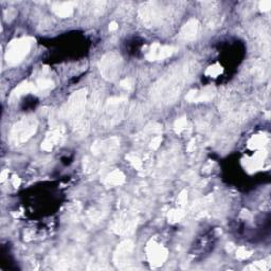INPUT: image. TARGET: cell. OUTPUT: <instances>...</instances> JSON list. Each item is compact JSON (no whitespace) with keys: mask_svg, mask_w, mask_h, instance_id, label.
<instances>
[{"mask_svg":"<svg viewBox=\"0 0 271 271\" xmlns=\"http://www.w3.org/2000/svg\"><path fill=\"white\" fill-rule=\"evenodd\" d=\"M125 180H126V177H125L124 173L122 171L114 170L107 174V176L103 180V183L107 187L119 186L125 182Z\"/></svg>","mask_w":271,"mask_h":271,"instance_id":"e0dca14e","label":"cell"},{"mask_svg":"<svg viewBox=\"0 0 271 271\" xmlns=\"http://www.w3.org/2000/svg\"><path fill=\"white\" fill-rule=\"evenodd\" d=\"M28 93H35V84L31 82H24L19 84L15 89L13 90L10 99L11 101L17 100L20 96H23Z\"/></svg>","mask_w":271,"mask_h":271,"instance_id":"ac0fdd59","label":"cell"},{"mask_svg":"<svg viewBox=\"0 0 271 271\" xmlns=\"http://www.w3.org/2000/svg\"><path fill=\"white\" fill-rule=\"evenodd\" d=\"M38 121L35 117L28 116L13 125L10 131V142L13 145H22L36 134Z\"/></svg>","mask_w":271,"mask_h":271,"instance_id":"277c9868","label":"cell"},{"mask_svg":"<svg viewBox=\"0 0 271 271\" xmlns=\"http://www.w3.org/2000/svg\"><path fill=\"white\" fill-rule=\"evenodd\" d=\"M175 48L172 46H163L160 44H152L149 51L145 54V58L150 61L162 60L164 59H168L172 57V54L175 52Z\"/></svg>","mask_w":271,"mask_h":271,"instance_id":"7c38bea8","label":"cell"},{"mask_svg":"<svg viewBox=\"0 0 271 271\" xmlns=\"http://www.w3.org/2000/svg\"><path fill=\"white\" fill-rule=\"evenodd\" d=\"M138 220L136 218V215L131 214L130 212H125L121 213L119 216H118L114 222H113V228L114 232L119 235H129L134 233L137 228Z\"/></svg>","mask_w":271,"mask_h":271,"instance_id":"30bf717a","label":"cell"},{"mask_svg":"<svg viewBox=\"0 0 271 271\" xmlns=\"http://www.w3.org/2000/svg\"><path fill=\"white\" fill-rule=\"evenodd\" d=\"M215 94H216V89L213 86H208L201 90H191V91L186 94V100L193 103L199 102H209L214 99Z\"/></svg>","mask_w":271,"mask_h":271,"instance_id":"5bb4252c","label":"cell"},{"mask_svg":"<svg viewBox=\"0 0 271 271\" xmlns=\"http://www.w3.org/2000/svg\"><path fill=\"white\" fill-rule=\"evenodd\" d=\"M12 183H13V185L15 186V187H18V186L20 185V179H19V177H17V176H13V178H12Z\"/></svg>","mask_w":271,"mask_h":271,"instance_id":"f546056e","label":"cell"},{"mask_svg":"<svg viewBox=\"0 0 271 271\" xmlns=\"http://www.w3.org/2000/svg\"><path fill=\"white\" fill-rule=\"evenodd\" d=\"M199 22L196 18H191L179 32V37L184 41H192L195 39L199 32Z\"/></svg>","mask_w":271,"mask_h":271,"instance_id":"9a60e30c","label":"cell"},{"mask_svg":"<svg viewBox=\"0 0 271 271\" xmlns=\"http://www.w3.org/2000/svg\"><path fill=\"white\" fill-rule=\"evenodd\" d=\"M76 2H57L52 5V11L55 15L61 17V18H67L70 17L75 9Z\"/></svg>","mask_w":271,"mask_h":271,"instance_id":"2e32d148","label":"cell"},{"mask_svg":"<svg viewBox=\"0 0 271 271\" xmlns=\"http://www.w3.org/2000/svg\"><path fill=\"white\" fill-rule=\"evenodd\" d=\"M126 159L128 162L134 166V168L138 171H141L143 169V162L140 158H139L137 155L134 154H129L126 156Z\"/></svg>","mask_w":271,"mask_h":271,"instance_id":"ffe728a7","label":"cell"},{"mask_svg":"<svg viewBox=\"0 0 271 271\" xmlns=\"http://www.w3.org/2000/svg\"><path fill=\"white\" fill-rule=\"evenodd\" d=\"M9 177V170H4L1 173V181H4V180Z\"/></svg>","mask_w":271,"mask_h":271,"instance_id":"1f68e13d","label":"cell"},{"mask_svg":"<svg viewBox=\"0 0 271 271\" xmlns=\"http://www.w3.org/2000/svg\"><path fill=\"white\" fill-rule=\"evenodd\" d=\"M162 142V137L161 136H156L154 137L151 140L150 142V149L152 150V151H155V150H158L159 147H160V144Z\"/></svg>","mask_w":271,"mask_h":271,"instance_id":"cb8c5ba5","label":"cell"},{"mask_svg":"<svg viewBox=\"0 0 271 271\" xmlns=\"http://www.w3.org/2000/svg\"><path fill=\"white\" fill-rule=\"evenodd\" d=\"M35 39L32 37H22L14 39L9 44L4 59L9 66H17L22 62L28 54L30 53Z\"/></svg>","mask_w":271,"mask_h":271,"instance_id":"5b68a950","label":"cell"},{"mask_svg":"<svg viewBox=\"0 0 271 271\" xmlns=\"http://www.w3.org/2000/svg\"><path fill=\"white\" fill-rule=\"evenodd\" d=\"M147 254L149 262L155 267L161 266L165 260L168 259V250L155 241H151L149 242L147 247Z\"/></svg>","mask_w":271,"mask_h":271,"instance_id":"8fae6325","label":"cell"},{"mask_svg":"<svg viewBox=\"0 0 271 271\" xmlns=\"http://www.w3.org/2000/svg\"><path fill=\"white\" fill-rule=\"evenodd\" d=\"M236 256L241 260H245L248 259L249 256H251V252L248 251L245 248H240L238 249V251H236Z\"/></svg>","mask_w":271,"mask_h":271,"instance_id":"484cf974","label":"cell"},{"mask_svg":"<svg viewBox=\"0 0 271 271\" xmlns=\"http://www.w3.org/2000/svg\"><path fill=\"white\" fill-rule=\"evenodd\" d=\"M221 72H222V68L219 65H213V66L208 68L206 70V74L209 75V76H213V78L219 75Z\"/></svg>","mask_w":271,"mask_h":271,"instance_id":"603a6c76","label":"cell"},{"mask_svg":"<svg viewBox=\"0 0 271 271\" xmlns=\"http://www.w3.org/2000/svg\"><path fill=\"white\" fill-rule=\"evenodd\" d=\"M66 130L62 126H55L47 134L45 140L41 143V149L46 151H50L54 147L60 144L64 140Z\"/></svg>","mask_w":271,"mask_h":271,"instance_id":"4fadbf2b","label":"cell"},{"mask_svg":"<svg viewBox=\"0 0 271 271\" xmlns=\"http://www.w3.org/2000/svg\"><path fill=\"white\" fill-rule=\"evenodd\" d=\"M196 65L194 61L180 62L166 72L151 87V100L159 105H168L175 101L185 85L192 79Z\"/></svg>","mask_w":271,"mask_h":271,"instance_id":"6da1fadb","label":"cell"},{"mask_svg":"<svg viewBox=\"0 0 271 271\" xmlns=\"http://www.w3.org/2000/svg\"><path fill=\"white\" fill-rule=\"evenodd\" d=\"M169 221L171 222H175V221H179L180 219H182L184 217V212L182 210H172L169 215Z\"/></svg>","mask_w":271,"mask_h":271,"instance_id":"7402d4cb","label":"cell"},{"mask_svg":"<svg viewBox=\"0 0 271 271\" xmlns=\"http://www.w3.org/2000/svg\"><path fill=\"white\" fill-rule=\"evenodd\" d=\"M259 8L263 12H268L271 9V1L270 0H263L259 3Z\"/></svg>","mask_w":271,"mask_h":271,"instance_id":"4316f807","label":"cell"},{"mask_svg":"<svg viewBox=\"0 0 271 271\" xmlns=\"http://www.w3.org/2000/svg\"><path fill=\"white\" fill-rule=\"evenodd\" d=\"M186 125H187V121H186V118H179V119H177L175 121V124H174V129H175L176 134H180L182 133V131L186 128Z\"/></svg>","mask_w":271,"mask_h":271,"instance_id":"44dd1931","label":"cell"},{"mask_svg":"<svg viewBox=\"0 0 271 271\" xmlns=\"http://www.w3.org/2000/svg\"><path fill=\"white\" fill-rule=\"evenodd\" d=\"M120 149V139L111 137L105 140L95 141L91 147V152L94 158L101 159L102 168L103 165L108 164L117 156L118 151Z\"/></svg>","mask_w":271,"mask_h":271,"instance_id":"52a82bcc","label":"cell"},{"mask_svg":"<svg viewBox=\"0 0 271 271\" xmlns=\"http://www.w3.org/2000/svg\"><path fill=\"white\" fill-rule=\"evenodd\" d=\"M87 109V89L83 88L72 93L66 103L65 107L61 110V116L71 123L72 127L84 121H89L84 119L85 110Z\"/></svg>","mask_w":271,"mask_h":271,"instance_id":"7a4b0ae2","label":"cell"},{"mask_svg":"<svg viewBox=\"0 0 271 271\" xmlns=\"http://www.w3.org/2000/svg\"><path fill=\"white\" fill-rule=\"evenodd\" d=\"M267 263L265 262H258L255 264H252V265H250L249 267H247V269H251V270H266L269 268V264L266 265Z\"/></svg>","mask_w":271,"mask_h":271,"instance_id":"d4e9b609","label":"cell"},{"mask_svg":"<svg viewBox=\"0 0 271 271\" xmlns=\"http://www.w3.org/2000/svg\"><path fill=\"white\" fill-rule=\"evenodd\" d=\"M134 241L126 240L118 245L116 251L114 252L113 261L115 265L119 269H130L133 268L134 259Z\"/></svg>","mask_w":271,"mask_h":271,"instance_id":"ba28073f","label":"cell"},{"mask_svg":"<svg viewBox=\"0 0 271 271\" xmlns=\"http://www.w3.org/2000/svg\"><path fill=\"white\" fill-rule=\"evenodd\" d=\"M123 68V59L117 51H110L103 55L99 62V69L104 79L114 82L121 74Z\"/></svg>","mask_w":271,"mask_h":271,"instance_id":"8992f818","label":"cell"},{"mask_svg":"<svg viewBox=\"0 0 271 271\" xmlns=\"http://www.w3.org/2000/svg\"><path fill=\"white\" fill-rule=\"evenodd\" d=\"M178 203L182 206L187 203V192L186 191H183L180 193V195L178 196Z\"/></svg>","mask_w":271,"mask_h":271,"instance_id":"f1b7e54d","label":"cell"},{"mask_svg":"<svg viewBox=\"0 0 271 271\" xmlns=\"http://www.w3.org/2000/svg\"><path fill=\"white\" fill-rule=\"evenodd\" d=\"M35 94H39L48 91L54 87V83L50 79H38L35 83Z\"/></svg>","mask_w":271,"mask_h":271,"instance_id":"d6986e66","label":"cell"},{"mask_svg":"<svg viewBox=\"0 0 271 271\" xmlns=\"http://www.w3.org/2000/svg\"><path fill=\"white\" fill-rule=\"evenodd\" d=\"M163 17V9L157 2H145L139 9V18L148 28L159 25Z\"/></svg>","mask_w":271,"mask_h":271,"instance_id":"9c48e42d","label":"cell"},{"mask_svg":"<svg viewBox=\"0 0 271 271\" xmlns=\"http://www.w3.org/2000/svg\"><path fill=\"white\" fill-rule=\"evenodd\" d=\"M120 85H121V87L129 90V89L133 88L134 83H133V80H131V79H125L120 83Z\"/></svg>","mask_w":271,"mask_h":271,"instance_id":"83f0119b","label":"cell"},{"mask_svg":"<svg viewBox=\"0 0 271 271\" xmlns=\"http://www.w3.org/2000/svg\"><path fill=\"white\" fill-rule=\"evenodd\" d=\"M127 99L123 96L110 98L104 105L101 115V124L105 128H111L119 124L124 118Z\"/></svg>","mask_w":271,"mask_h":271,"instance_id":"3957f363","label":"cell"},{"mask_svg":"<svg viewBox=\"0 0 271 271\" xmlns=\"http://www.w3.org/2000/svg\"><path fill=\"white\" fill-rule=\"evenodd\" d=\"M118 29V24L116 22H111L109 24V31L113 32V31H116Z\"/></svg>","mask_w":271,"mask_h":271,"instance_id":"4dcf8cb0","label":"cell"}]
</instances>
